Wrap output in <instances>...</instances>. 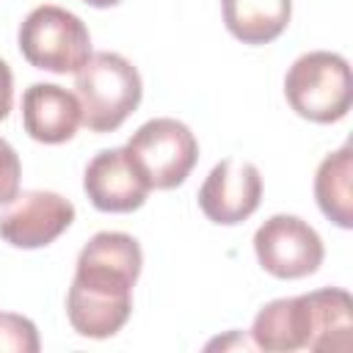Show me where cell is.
Listing matches in <instances>:
<instances>
[{"mask_svg":"<svg viewBox=\"0 0 353 353\" xmlns=\"http://www.w3.org/2000/svg\"><path fill=\"white\" fill-rule=\"evenodd\" d=\"M141 265V243L127 232H97L80 248L66 292V317L80 336L108 339L124 328Z\"/></svg>","mask_w":353,"mask_h":353,"instance_id":"obj_1","label":"cell"},{"mask_svg":"<svg viewBox=\"0 0 353 353\" xmlns=\"http://www.w3.org/2000/svg\"><path fill=\"white\" fill-rule=\"evenodd\" d=\"M74 97L83 124L91 132L119 130L141 105L143 83L138 69L119 52H94L74 72Z\"/></svg>","mask_w":353,"mask_h":353,"instance_id":"obj_2","label":"cell"},{"mask_svg":"<svg viewBox=\"0 0 353 353\" xmlns=\"http://www.w3.org/2000/svg\"><path fill=\"white\" fill-rule=\"evenodd\" d=\"M290 108L314 124H334L347 116L353 102L350 66L339 52L312 50L292 61L284 77Z\"/></svg>","mask_w":353,"mask_h":353,"instance_id":"obj_3","label":"cell"},{"mask_svg":"<svg viewBox=\"0 0 353 353\" xmlns=\"http://www.w3.org/2000/svg\"><path fill=\"white\" fill-rule=\"evenodd\" d=\"M17 41L30 66L52 74H74L91 58V33L85 22L52 3L36 6L22 19Z\"/></svg>","mask_w":353,"mask_h":353,"instance_id":"obj_4","label":"cell"},{"mask_svg":"<svg viewBox=\"0 0 353 353\" xmlns=\"http://www.w3.org/2000/svg\"><path fill=\"white\" fill-rule=\"evenodd\" d=\"M127 152L146 176L149 188H179L199 160V141L179 119L160 116L141 124L127 141Z\"/></svg>","mask_w":353,"mask_h":353,"instance_id":"obj_5","label":"cell"},{"mask_svg":"<svg viewBox=\"0 0 353 353\" xmlns=\"http://www.w3.org/2000/svg\"><path fill=\"white\" fill-rule=\"evenodd\" d=\"M254 254L262 270L276 279H303L317 273L325 248L314 226L298 215H270L254 234Z\"/></svg>","mask_w":353,"mask_h":353,"instance_id":"obj_6","label":"cell"},{"mask_svg":"<svg viewBox=\"0 0 353 353\" xmlns=\"http://www.w3.org/2000/svg\"><path fill=\"white\" fill-rule=\"evenodd\" d=\"M74 221V204L55 190H25L0 215V237L14 248H44Z\"/></svg>","mask_w":353,"mask_h":353,"instance_id":"obj_7","label":"cell"},{"mask_svg":"<svg viewBox=\"0 0 353 353\" xmlns=\"http://www.w3.org/2000/svg\"><path fill=\"white\" fill-rule=\"evenodd\" d=\"M262 201V174L254 163L226 157L212 165L199 188L201 212L218 226L243 223Z\"/></svg>","mask_w":353,"mask_h":353,"instance_id":"obj_8","label":"cell"},{"mask_svg":"<svg viewBox=\"0 0 353 353\" xmlns=\"http://www.w3.org/2000/svg\"><path fill=\"white\" fill-rule=\"evenodd\" d=\"M83 190L99 212H132L143 207L152 188L127 146H116L91 157L83 174Z\"/></svg>","mask_w":353,"mask_h":353,"instance_id":"obj_9","label":"cell"},{"mask_svg":"<svg viewBox=\"0 0 353 353\" xmlns=\"http://www.w3.org/2000/svg\"><path fill=\"white\" fill-rule=\"evenodd\" d=\"M83 124L80 102L55 83H33L22 94V127L39 143H66Z\"/></svg>","mask_w":353,"mask_h":353,"instance_id":"obj_10","label":"cell"},{"mask_svg":"<svg viewBox=\"0 0 353 353\" xmlns=\"http://www.w3.org/2000/svg\"><path fill=\"white\" fill-rule=\"evenodd\" d=\"M251 342L259 350L270 353H292L309 350L312 345V306L309 295L276 298L265 303L251 325Z\"/></svg>","mask_w":353,"mask_h":353,"instance_id":"obj_11","label":"cell"},{"mask_svg":"<svg viewBox=\"0 0 353 353\" xmlns=\"http://www.w3.org/2000/svg\"><path fill=\"white\" fill-rule=\"evenodd\" d=\"M226 30L243 44H270L292 19V0H221Z\"/></svg>","mask_w":353,"mask_h":353,"instance_id":"obj_12","label":"cell"},{"mask_svg":"<svg viewBox=\"0 0 353 353\" xmlns=\"http://www.w3.org/2000/svg\"><path fill=\"white\" fill-rule=\"evenodd\" d=\"M314 199L320 212L339 229L353 226V149L350 143L325 154L314 174Z\"/></svg>","mask_w":353,"mask_h":353,"instance_id":"obj_13","label":"cell"},{"mask_svg":"<svg viewBox=\"0 0 353 353\" xmlns=\"http://www.w3.org/2000/svg\"><path fill=\"white\" fill-rule=\"evenodd\" d=\"M309 295L312 345L309 350H350L353 345V301L342 287H323Z\"/></svg>","mask_w":353,"mask_h":353,"instance_id":"obj_14","label":"cell"},{"mask_svg":"<svg viewBox=\"0 0 353 353\" xmlns=\"http://www.w3.org/2000/svg\"><path fill=\"white\" fill-rule=\"evenodd\" d=\"M39 347H41V342H39V331H36L33 320H28L22 314L0 312V350L36 353Z\"/></svg>","mask_w":353,"mask_h":353,"instance_id":"obj_15","label":"cell"},{"mask_svg":"<svg viewBox=\"0 0 353 353\" xmlns=\"http://www.w3.org/2000/svg\"><path fill=\"white\" fill-rule=\"evenodd\" d=\"M19 176H22V165L17 149L6 138H0V207L11 204L19 196Z\"/></svg>","mask_w":353,"mask_h":353,"instance_id":"obj_16","label":"cell"},{"mask_svg":"<svg viewBox=\"0 0 353 353\" xmlns=\"http://www.w3.org/2000/svg\"><path fill=\"white\" fill-rule=\"evenodd\" d=\"M11 105H14V74L11 66L0 58V121L11 113Z\"/></svg>","mask_w":353,"mask_h":353,"instance_id":"obj_17","label":"cell"},{"mask_svg":"<svg viewBox=\"0 0 353 353\" xmlns=\"http://www.w3.org/2000/svg\"><path fill=\"white\" fill-rule=\"evenodd\" d=\"M83 3L91 8H110V6H119L121 0H83Z\"/></svg>","mask_w":353,"mask_h":353,"instance_id":"obj_18","label":"cell"}]
</instances>
